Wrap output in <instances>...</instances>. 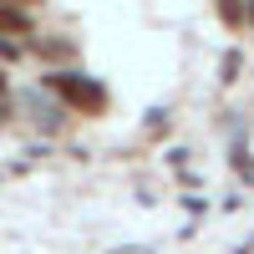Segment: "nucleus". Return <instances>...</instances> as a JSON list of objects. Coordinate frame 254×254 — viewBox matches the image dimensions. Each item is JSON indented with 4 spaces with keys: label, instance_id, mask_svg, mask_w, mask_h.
Segmentation results:
<instances>
[{
    "label": "nucleus",
    "instance_id": "1",
    "mask_svg": "<svg viewBox=\"0 0 254 254\" xmlns=\"http://www.w3.org/2000/svg\"><path fill=\"white\" fill-rule=\"evenodd\" d=\"M46 87H51L61 102H71L76 112H102V107H107V92H102L97 81H87V76H66V71H56V76H46Z\"/></svg>",
    "mask_w": 254,
    "mask_h": 254
},
{
    "label": "nucleus",
    "instance_id": "5",
    "mask_svg": "<svg viewBox=\"0 0 254 254\" xmlns=\"http://www.w3.org/2000/svg\"><path fill=\"white\" fill-rule=\"evenodd\" d=\"M244 10H249V15H244V20H254V0H249V5H244Z\"/></svg>",
    "mask_w": 254,
    "mask_h": 254
},
{
    "label": "nucleus",
    "instance_id": "2",
    "mask_svg": "<svg viewBox=\"0 0 254 254\" xmlns=\"http://www.w3.org/2000/svg\"><path fill=\"white\" fill-rule=\"evenodd\" d=\"M26 31H31V15L10 0H0V36H26Z\"/></svg>",
    "mask_w": 254,
    "mask_h": 254
},
{
    "label": "nucleus",
    "instance_id": "6",
    "mask_svg": "<svg viewBox=\"0 0 254 254\" xmlns=\"http://www.w3.org/2000/svg\"><path fill=\"white\" fill-rule=\"evenodd\" d=\"M0 97H5V76H0Z\"/></svg>",
    "mask_w": 254,
    "mask_h": 254
},
{
    "label": "nucleus",
    "instance_id": "3",
    "mask_svg": "<svg viewBox=\"0 0 254 254\" xmlns=\"http://www.w3.org/2000/svg\"><path fill=\"white\" fill-rule=\"evenodd\" d=\"M219 10H224L229 26H239V20H244V5H239V0H219Z\"/></svg>",
    "mask_w": 254,
    "mask_h": 254
},
{
    "label": "nucleus",
    "instance_id": "4",
    "mask_svg": "<svg viewBox=\"0 0 254 254\" xmlns=\"http://www.w3.org/2000/svg\"><path fill=\"white\" fill-rule=\"evenodd\" d=\"M15 56H20V51H15V41H10V36H0V61H15Z\"/></svg>",
    "mask_w": 254,
    "mask_h": 254
}]
</instances>
